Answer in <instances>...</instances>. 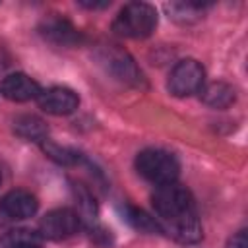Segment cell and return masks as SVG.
<instances>
[{"label":"cell","instance_id":"cell-17","mask_svg":"<svg viewBox=\"0 0 248 248\" xmlns=\"http://www.w3.org/2000/svg\"><path fill=\"white\" fill-rule=\"evenodd\" d=\"M205 4H196V2H182V4H172L169 6V12L172 14L170 17L176 19V21H192L200 16V12H203Z\"/></svg>","mask_w":248,"mask_h":248},{"label":"cell","instance_id":"cell-5","mask_svg":"<svg viewBox=\"0 0 248 248\" xmlns=\"http://www.w3.org/2000/svg\"><path fill=\"white\" fill-rule=\"evenodd\" d=\"M81 221L78 217V213L74 209L68 207H60V209H52L48 211L41 223H39V234L43 238H50V240H60L66 236H72L74 232H78Z\"/></svg>","mask_w":248,"mask_h":248},{"label":"cell","instance_id":"cell-7","mask_svg":"<svg viewBox=\"0 0 248 248\" xmlns=\"http://www.w3.org/2000/svg\"><path fill=\"white\" fill-rule=\"evenodd\" d=\"M39 31L46 41H50L52 45H58V46H76L81 41V33L66 17H60L58 14L46 16L43 19Z\"/></svg>","mask_w":248,"mask_h":248},{"label":"cell","instance_id":"cell-12","mask_svg":"<svg viewBox=\"0 0 248 248\" xmlns=\"http://www.w3.org/2000/svg\"><path fill=\"white\" fill-rule=\"evenodd\" d=\"M200 91H202V101L213 108H227L229 105L234 103V89L223 81L203 85Z\"/></svg>","mask_w":248,"mask_h":248},{"label":"cell","instance_id":"cell-9","mask_svg":"<svg viewBox=\"0 0 248 248\" xmlns=\"http://www.w3.org/2000/svg\"><path fill=\"white\" fill-rule=\"evenodd\" d=\"M43 89L39 87V83L25 76V74H10L6 76L2 81H0V93L10 99V101H16V103H23V101H31V99H37L39 93Z\"/></svg>","mask_w":248,"mask_h":248},{"label":"cell","instance_id":"cell-4","mask_svg":"<svg viewBox=\"0 0 248 248\" xmlns=\"http://www.w3.org/2000/svg\"><path fill=\"white\" fill-rule=\"evenodd\" d=\"M203 81H205L203 66L194 58H186L172 68V72L169 74L167 87L174 97H190L203 87Z\"/></svg>","mask_w":248,"mask_h":248},{"label":"cell","instance_id":"cell-6","mask_svg":"<svg viewBox=\"0 0 248 248\" xmlns=\"http://www.w3.org/2000/svg\"><path fill=\"white\" fill-rule=\"evenodd\" d=\"M103 64L107 66V70L122 83L128 85H140L141 83V72L138 70L136 62L132 60V56L116 46H108L103 50L101 56Z\"/></svg>","mask_w":248,"mask_h":248},{"label":"cell","instance_id":"cell-2","mask_svg":"<svg viewBox=\"0 0 248 248\" xmlns=\"http://www.w3.org/2000/svg\"><path fill=\"white\" fill-rule=\"evenodd\" d=\"M157 27V10L145 2L126 4L112 21V31L128 39L149 37Z\"/></svg>","mask_w":248,"mask_h":248},{"label":"cell","instance_id":"cell-10","mask_svg":"<svg viewBox=\"0 0 248 248\" xmlns=\"http://www.w3.org/2000/svg\"><path fill=\"white\" fill-rule=\"evenodd\" d=\"M0 209L8 219H29L37 213L39 202L27 190H12L2 198Z\"/></svg>","mask_w":248,"mask_h":248},{"label":"cell","instance_id":"cell-1","mask_svg":"<svg viewBox=\"0 0 248 248\" xmlns=\"http://www.w3.org/2000/svg\"><path fill=\"white\" fill-rule=\"evenodd\" d=\"M151 202L161 232L182 244H196L202 240V223L198 219L194 198L186 186L178 182L157 186Z\"/></svg>","mask_w":248,"mask_h":248},{"label":"cell","instance_id":"cell-19","mask_svg":"<svg viewBox=\"0 0 248 248\" xmlns=\"http://www.w3.org/2000/svg\"><path fill=\"white\" fill-rule=\"evenodd\" d=\"M83 8H89V10H99V8H107V6H110V2H79Z\"/></svg>","mask_w":248,"mask_h":248},{"label":"cell","instance_id":"cell-8","mask_svg":"<svg viewBox=\"0 0 248 248\" xmlns=\"http://www.w3.org/2000/svg\"><path fill=\"white\" fill-rule=\"evenodd\" d=\"M37 103L48 114L66 116V114H72L78 108L79 99L68 87H50V89H45V91L39 93Z\"/></svg>","mask_w":248,"mask_h":248},{"label":"cell","instance_id":"cell-15","mask_svg":"<svg viewBox=\"0 0 248 248\" xmlns=\"http://www.w3.org/2000/svg\"><path fill=\"white\" fill-rule=\"evenodd\" d=\"M39 145H41L43 153H45L48 159L56 161L58 165L70 167V165H78V163H79V153H76V151L70 149V147H62V145L54 143V141L48 140V138H45Z\"/></svg>","mask_w":248,"mask_h":248},{"label":"cell","instance_id":"cell-11","mask_svg":"<svg viewBox=\"0 0 248 248\" xmlns=\"http://www.w3.org/2000/svg\"><path fill=\"white\" fill-rule=\"evenodd\" d=\"M14 132L21 140L37 141V143H41L46 138V134H48L45 120H41L35 114H21V116H17L14 120Z\"/></svg>","mask_w":248,"mask_h":248},{"label":"cell","instance_id":"cell-16","mask_svg":"<svg viewBox=\"0 0 248 248\" xmlns=\"http://www.w3.org/2000/svg\"><path fill=\"white\" fill-rule=\"evenodd\" d=\"M124 219L140 232H155V231H159L155 217L147 215L143 209H138L134 205H124Z\"/></svg>","mask_w":248,"mask_h":248},{"label":"cell","instance_id":"cell-18","mask_svg":"<svg viewBox=\"0 0 248 248\" xmlns=\"http://www.w3.org/2000/svg\"><path fill=\"white\" fill-rule=\"evenodd\" d=\"M227 248H248V234L246 231H238L236 234H232L227 242Z\"/></svg>","mask_w":248,"mask_h":248},{"label":"cell","instance_id":"cell-14","mask_svg":"<svg viewBox=\"0 0 248 248\" xmlns=\"http://www.w3.org/2000/svg\"><path fill=\"white\" fill-rule=\"evenodd\" d=\"M74 196H76V213L79 217V221H85L87 225H93L95 223V217H97V205H95V200L91 196V192L81 186V184H74Z\"/></svg>","mask_w":248,"mask_h":248},{"label":"cell","instance_id":"cell-13","mask_svg":"<svg viewBox=\"0 0 248 248\" xmlns=\"http://www.w3.org/2000/svg\"><path fill=\"white\" fill-rule=\"evenodd\" d=\"M41 242H43V236L37 231H31L25 227L4 232L0 240L2 248H41Z\"/></svg>","mask_w":248,"mask_h":248},{"label":"cell","instance_id":"cell-3","mask_svg":"<svg viewBox=\"0 0 248 248\" xmlns=\"http://www.w3.org/2000/svg\"><path fill=\"white\" fill-rule=\"evenodd\" d=\"M136 169L145 180L153 182L155 186L176 182L180 172L178 159L170 151L157 149V147L140 151L136 157Z\"/></svg>","mask_w":248,"mask_h":248}]
</instances>
